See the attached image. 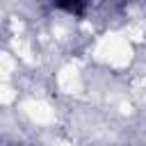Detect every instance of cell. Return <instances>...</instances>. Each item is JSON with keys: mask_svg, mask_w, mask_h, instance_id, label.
I'll return each instance as SVG.
<instances>
[{"mask_svg": "<svg viewBox=\"0 0 146 146\" xmlns=\"http://www.w3.org/2000/svg\"><path fill=\"white\" fill-rule=\"evenodd\" d=\"M62 9H66V11H75V14H80L82 9H84V5H78V2H73V5H59Z\"/></svg>", "mask_w": 146, "mask_h": 146, "instance_id": "1", "label": "cell"}]
</instances>
